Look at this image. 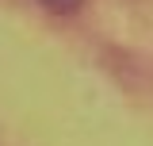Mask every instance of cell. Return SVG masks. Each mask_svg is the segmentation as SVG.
<instances>
[{"mask_svg":"<svg viewBox=\"0 0 153 146\" xmlns=\"http://www.w3.org/2000/svg\"><path fill=\"white\" fill-rule=\"evenodd\" d=\"M38 4H42L46 12H54V16H73L84 0H38Z\"/></svg>","mask_w":153,"mask_h":146,"instance_id":"obj_1","label":"cell"}]
</instances>
